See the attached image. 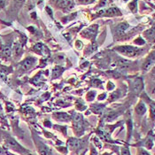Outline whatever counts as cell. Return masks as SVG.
<instances>
[{
    "instance_id": "obj_26",
    "label": "cell",
    "mask_w": 155,
    "mask_h": 155,
    "mask_svg": "<svg viewBox=\"0 0 155 155\" xmlns=\"http://www.w3.org/2000/svg\"><path fill=\"white\" fill-rule=\"evenodd\" d=\"M102 155H111L110 153H104V154H102Z\"/></svg>"
},
{
    "instance_id": "obj_2",
    "label": "cell",
    "mask_w": 155,
    "mask_h": 155,
    "mask_svg": "<svg viewBox=\"0 0 155 155\" xmlns=\"http://www.w3.org/2000/svg\"><path fill=\"white\" fill-rule=\"evenodd\" d=\"M5 144L7 148H10V149H12L14 151H17V152H20V153H25L27 152L24 148H22L19 143H17L14 139H12L11 137L5 139Z\"/></svg>"
},
{
    "instance_id": "obj_3",
    "label": "cell",
    "mask_w": 155,
    "mask_h": 155,
    "mask_svg": "<svg viewBox=\"0 0 155 155\" xmlns=\"http://www.w3.org/2000/svg\"><path fill=\"white\" fill-rule=\"evenodd\" d=\"M36 59L33 58V57H28L27 59L25 60L21 63V69L22 71H27L28 70L29 68H31L33 67V65L35 64L36 62Z\"/></svg>"
},
{
    "instance_id": "obj_21",
    "label": "cell",
    "mask_w": 155,
    "mask_h": 155,
    "mask_svg": "<svg viewBox=\"0 0 155 155\" xmlns=\"http://www.w3.org/2000/svg\"><path fill=\"white\" fill-rule=\"evenodd\" d=\"M5 5V0H0V8H4Z\"/></svg>"
},
{
    "instance_id": "obj_17",
    "label": "cell",
    "mask_w": 155,
    "mask_h": 155,
    "mask_svg": "<svg viewBox=\"0 0 155 155\" xmlns=\"http://www.w3.org/2000/svg\"><path fill=\"white\" fill-rule=\"evenodd\" d=\"M94 97H95V93H94L93 91H91V92H90V93L88 94V96H87V98H88V100H89V101H91V100H93Z\"/></svg>"
},
{
    "instance_id": "obj_23",
    "label": "cell",
    "mask_w": 155,
    "mask_h": 155,
    "mask_svg": "<svg viewBox=\"0 0 155 155\" xmlns=\"http://www.w3.org/2000/svg\"><path fill=\"white\" fill-rule=\"evenodd\" d=\"M46 11H48V12H49V14H50V15H51H51H52V12H51V10H50V8H46Z\"/></svg>"
},
{
    "instance_id": "obj_6",
    "label": "cell",
    "mask_w": 155,
    "mask_h": 155,
    "mask_svg": "<svg viewBox=\"0 0 155 155\" xmlns=\"http://www.w3.org/2000/svg\"><path fill=\"white\" fill-rule=\"evenodd\" d=\"M80 140H78V139H76V138H70L69 140H68V147L70 148V150H75V149H78V148H80Z\"/></svg>"
},
{
    "instance_id": "obj_18",
    "label": "cell",
    "mask_w": 155,
    "mask_h": 155,
    "mask_svg": "<svg viewBox=\"0 0 155 155\" xmlns=\"http://www.w3.org/2000/svg\"><path fill=\"white\" fill-rule=\"evenodd\" d=\"M135 43H136V44H137V45H143V44H144V42H143V40H142L140 37H139V38H137V39L135 41Z\"/></svg>"
},
{
    "instance_id": "obj_14",
    "label": "cell",
    "mask_w": 155,
    "mask_h": 155,
    "mask_svg": "<svg viewBox=\"0 0 155 155\" xmlns=\"http://www.w3.org/2000/svg\"><path fill=\"white\" fill-rule=\"evenodd\" d=\"M129 65H130V62L127 61V60H120L117 61V66H119L120 68H126L129 67Z\"/></svg>"
},
{
    "instance_id": "obj_24",
    "label": "cell",
    "mask_w": 155,
    "mask_h": 155,
    "mask_svg": "<svg viewBox=\"0 0 155 155\" xmlns=\"http://www.w3.org/2000/svg\"><path fill=\"white\" fill-rule=\"evenodd\" d=\"M152 74H153V76L155 78V67L153 68V71H152Z\"/></svg>"
},
{
    "instance_id": "obj_15",
    "label": "cell",
    "mask_w": 155,
    "mask_h": 155,
    "mask_svg": "<svg viewBox=\"0 0 155 155\" xmlns=\"http://www.w3.org/2000/svg\"><path fill=\"white\" fill-rule=\"evenodd\" d=\"M21 48L22 45L20 44V43H16L14 44V46H13V50H14V52L16 55H20L21 53Z\"/></svg>"
},
{
    "instance_id": "obj_16",
    "label": "cell",
    "mask_w": 155,
    "mask_h": 155,
    "mask_svg": "<svg viewBox=\"0 0 155 155\" xmlns=\"http://www.w3.org/2000/svg\"><path fill=\"white\" fill-rule=\"evenodd\" d=\"M121 155H131L130 152L128 148H122L121 149Z\"/></svg>"
},
{
    "instance_id": "obj_8",
    "label": "cell",
    "mask_w": 155,
    "mask_h": 155,
    "mask_svg": "<svg viewBox=\"0 0 155 155\" xmlns=\"http://www.w3.org/2000/svg\"><path fill=\"white\" fill-rule=\"evenodd\" d=\"M97 30V25H93V26L90 27L89 28H87V29L84 31V35L88 36V37L94 36Z\"/></svg>"
},
{
    "instance_id": "obj_10",
    "label": "cell",
    "mask_w": 155,
    "mask_h": 155,
    "mask_svg": "<svg viewBox=\"0 0 155 155\" xmlns=\"http://www.w3.org/2000/svg\"><path fill=\"white\" fill-rule=\"evenodd\" d=\"M136 112L137 114H140V115H143V114L146 112V107L144 106L143 102H139L138 105L136 107Z\"/></svg>"
},
{
    "instance_id": "obj_28",
    "label": "cell",
    "mask_w": 155,
    "mask_h": 155,
    "mask_svg": "<svg viewBox=\"0 0 155 155\" xmlns=\"http://www.w3.org/2000/svg\"><path fill=\"white\" fill-rule=\"evenodd\" d=\"M80 155H84V153H83V154H80Z\"/></svg>"
},
{
    "instance_id": "obj_9",
    "label": "cell",
    "mask_w": 155,
    "mask_h": 155,
    "mask_svg": "<svg viewBox=\"0 0 155 155\" xmlns=\"http://www.w3.org/2000/svg\"><path fill=\"white\" fill-rule=\"evenodd\" d=\"M128 28H129V24L126 23V22H122V23L119 24V25L116 27V29H115L116 34H118V35L122 34Z\"/></svg>"
},
{
    "instance_id": "obj_25",
    "label": "cell",
    "mask_w": 155,
    "mask_h": 155,
    "mask_svg": "<svg viewBox=\"0 0 155 155\" xmlns=\"http://www.w3.org/2000/svg\"><path fill=\"white\" fill-rule=\"evenodd\" d=\"M15 1H16V2H19V3H22L25 0H15Z\"/></svg>"
},
{
    "instance_id": "obj_5",
    "label": "cell",
    "mask_w": 155,
    "mask_h": 155,
    "mask_svg": "<svg viewBox=\"0 0 155 155\" xmlns=\"http://www.w3.org/2000/svg\"><path fill=\"white\" fill-rule=\"evenodd\" d=\"M153 63H155V51L150 54V56L148 57V59L144 62L143 66V70H147Z\"/></svg>"
},
{
    "instance_id": "obj_1",
    "label": "cell",
    "mask_w": 155,
    "mask_h": 155,
    "mask_svg": "<svg viewBox=\"0 0 155 155\" xmlns=\"http://www.w3.org/2000/svg\"><path fill=\"white\" fill-rule=\"evenodd\" d=\"M116 50L120 52L121 54L128 56V57H135L137 55L139 54L140 50L133 46H130V45H126V46H119L116 48Z\"/></svg>"
},
{
    "instance_id": "obj_7",
    "label": "cell",
    "mask_w": 155,
    "mask_h": 155,
    "mask_svg": "<svg viewBox=\"0 0 155 155\" xmlns=\"http://www.w3.org/2000/svg\"><path fill=\"white\" fill-rule=\"evenodd\" d=\"M38 152L40 155H52L50 148L42 143H40V146L38 147Z\"/></svg>"
},
{
    "instance_id": "obj_12",
    "label": "cell",
    "mask_w": 155,
    "mask_h": 155,
    "mask_svg": "<svg viewBox=\"0 0 155 155\" xmlns=\"http://www.w3.org/2000/svg\"><path fill=\"white\" fill-rule=\"evenodd\" d=\"M133 88H134V91L136 92H138V91H140L142 90V88H143V83H142L141 79H137L135 81Z\"/></svg>"
},
{
    "instance_id": "obj_27",
    "label": "cell",
    "mask_w": 155,
    "mask_h": 155,
    "mask_svg": "<svg viewBox=\"0 0 155 155\" xmlns=\"http://www.w3.org/2000/svg\"><path fill=\"white\" fill-rule=\"evenodd\" d=\"M26 155H34V154H31V153H28V154H26Z\"/></svg>"
},
{
    "instance_id": "obj_13",
    "label": "cell",
    "mask_w": 155,
    "mask_h": 155,
    "mask_svg": "<svg viewBox=\"0 0 155 155\" xmlns=\"http://www.w3.org/2000/svg\"><path fill=\"white\" fill-rule=\"evenodd\" d=\"M63 68H61L60 67H56L54 69H53V73H52V77L53 78H58L59 76H60V74H62V72H63Z\"/></svg>"
},
{
    "instance_id": "obj_19",
    "label": "cell",
    "mask_w": 155,
    "mask_h": 155,
    "mask_svg": "<svg viewBox=\"0 0 155 155\" xmlns=\"http://www.w3.org/2000/svg\"><path fill=\"white\" fill-rule=\"evenodd\" d=\"M94 0H80V3L81 4H84V5H86V4H90V3H92Z\"/></svg>"
},
{
    "instance_id": "obj_4",
    "label": "cell",
    "mask_w": 155,
    "mask_h": 155,
    "mask_svg": "<svg viewBox=\"0 0 155 155\" xmlns=\"http://www.w3.org/2000/svg\"><path fill=\"white\" fill-rule=\"evenodd\" d=\"M53 117L60 121H69L71 120V116L66 113H56L53 114Z\"/></svg>"
},
{
    "instance_id": "obj_20",
    "label": "cell",
    "mask_w": 155,
    "mask_h": 155,
    "mask_svg": "<svg viewBox=\"0 0 155 155\" xmlns=\"http://www.w3.org/2000/svg\"><path fill=\"white\" fill-rule=\"evenodd\" d=\"M139 155H150L145 150H143V149H140V151H139Z\"/></svg>"
},
{
    "instance_id": "obj_22",
    "label": "cell",
    "mask_w": 155,
    "mask_h": 155,
    "mask_svg": "<svg viewBox=\"0 0 155 155\" xmlns=\"http://www.w3.org/2000/svg\"><path fill=\"white\" fill-rule=\"evenodd\" d=\"M114 84H112V83H108V90H112V89H114Z\"/></svg>"
},
{
    "instance_id": "obj_11",
    "label": "cell",
    "mask_w": 155,
    "mask_h": 155,
    "mask_svg": "<svg viewBox=\"0 0 155 155\" xmlns=\"http://www.w3.org/2000/svg\"><path fill=\"white\" fill-rule=\"evenodd\" d=\"M121 13L120 12L119 10L115 7H112L110 9H108L107 11L105 12V15H107V16H114V15H120Z\"/></svg>"
}]
</instances>
